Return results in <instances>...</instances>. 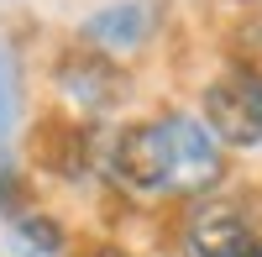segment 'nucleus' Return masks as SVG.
I'll return each instance as SVG.
<instances>
[{"label":"nucleus","mask_w":262,"mask_h":257,"mask_svg":"<svg viewBox=\"0 0 262 257\" xmlns=\"http://www.w3.org/2000/svg\"><path fill=\"white\" fill-rule=\"evenodd\" d=\"M226 42H231L236 69H252V74H262V11H252V16H242V21H231Z\"/></svg>","instance_id":"nucleus-7"},{"label":"nucleus","mask_w":262,"mask_h":257,"mask_svg":"<svg viewBox=\"0 0 262 257\" xmlns=\"http://www.w3.org/2000/svg\"><path fill=\"white\" fill-rule=\"evenodd\" d=\"M184 257H262V237L242 205L231 200H200L184 216Z\"/></svg>","instance_id":"nucleus-3"},{"label":"nucleus","mask_w":262,"mask_h":257,"mask_svg":"<svg viewBox=\"0 0 262 257\" xmlns=\"http://www.w3.org/2000/svg\"><path fill=\"white\" fill-rule=\"evenodd\" d=\"M58 84H63V95L74 105H84V111H111L121 100V90H126L121 69L105 53H69L63 69H58Z\"/></svg>","instance_id":"nucleus-4"},{"label":"nucleus","mask_w":262,"mask_h":257,"mask_svg":"<svg viewBox=\"0 0 262 257\" xmlns=\"http://www.w3.org/2000/svg\"><path fill=\"white\" fill-rule=\"evenodd\" d=\"M37 158L58 174H84L90 168V132L79 121H48L37 132Z\"/></svg>","instance_id":"nucleus-5"},{"label":"nucleus","mask_w":262,"mask_h":257,"mask_svg":"<svg viewBox=\"0 0 262 257\" xmlns=\"http://www.w3.org/2000/svg\"><path fill=\"white\" fill-rule=\"evenodd\" d=\"M95 257H126V252H116V247H100V252H95Z\"/></svg>","instance_id":"nucleus-9"},{"label":"nucleus","mask_w":262,"mask_h":257,"mask_svg":"<svg viewBox=\"0 0 262 257\" xmlns=\"http://www.w3.org/2000/svg\"><path fill=\"white\" fill-rule=\"evenodd\" d=\"M105 168L131 195H205L215 189L226 158L210 126L189 116H152L105 147Z\"/></svg>","instance_id":"nucleus-1"},{"label":"nucleus","mask_w":262,"mask_h":257,"mask_svg":"<svg viewBox=\"0 0 262 257\" xmlns=\"http://www.w3.org/2000/svg\"><path fill=\"white\" fill-rule=\"evenodd\" d=\"M205 126L226 147H257L262 142V74L226 69L205 84Z\"/></svg>","instance_id":"nucleus-2"},{"label":"nucleus","mask_w":262,"mask_h":257,"mask_svg":"<svg viewBox=\"0 0 262 257\" xmlns=\"http://www.w3.org/2000/svg\"><path fill=\"white\" fill-rule=\"evenodd\" d=\"M142 32H147V11L142 6H121V11H105V16H95L90 21V37L95 42H142Z\"/></svg>","instance_id":"nucleus-6"},{"label":"nucleus","mask_w":262,"mask_h":257,"mask_svg":"<svg viewBox=\"0 0 262 257\" xmlns=\"http://www.w3.org/2000/svg\"><path fill=\"white\" fill-rule=\"evenodd\" d=\"M16 242L27 247V252H58V247H63V231H58V221H48V216H21V221H16Z\"/></svg>","instance_id":"nucleus-8"}]
</instances>
